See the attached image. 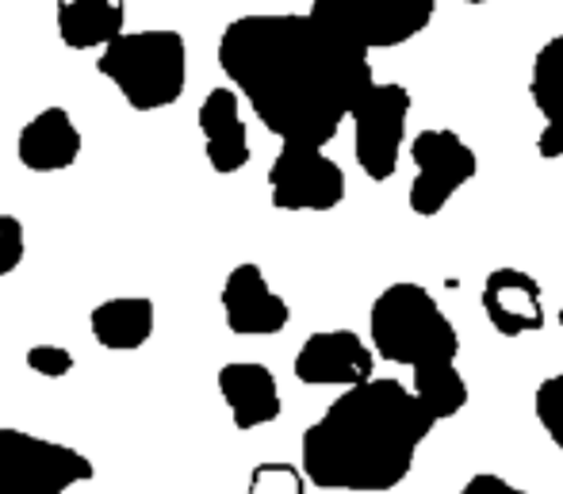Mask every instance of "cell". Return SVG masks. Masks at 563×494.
<instances>
[{"mask_svg": "<svg viewBox=\"0 0 563 494\" xmlns=\"http://www.w3.org/2000/svg\"><path fill=\"white\" fill-rule=\"evenodd\" d=\"M58 39L69 51H104L126 31L123 0H54Z\"/></svg>", "mask_w": 563, "mask_h": 494, "instance_id": "16", "label": "cell"}, {"mask_svg": "<svg viewBox=\"0 0 563 494\" xmlns=\"http://www.w3.org/2000/svg\"><path fill=\"white\" fill-rule=\"evenodd\" d=\"M81 150H85L81 131H77L74 116L66 108H58V103L31 116L20 127V134H15V162L27 173H38V177L74 169Z\"/></svg>", "mask_w": 563, "mask_h": 494, "instance_id": "14", "label": "cell"}, {"mask_svg": "<svg viewBox=\"0 0 563 494\" xmlns=\"http://www.w3.org/2000/svg\"><path fill=\"white\" fill-rule=\"evenodd\" d=\"M464 4H487V0H464Z\"/></svg>", "mask_w": 563, "mask_h": 494, "instance_id": "26", "label": "cell"}, {"mask_svg": "<svg viewBox=\"0 0 563 494\" xmlns=\"http://www.w3.org/2000/svg\"><path fill=\"white\" fill-rule=\"evenodd\" d=\"M483 315L503 338H526L544 330V292L537 276L521 268H495L483 281Z\"/></svg>", "mask_w": 563, "mask_h": 494, "instance_id": "12", "label": "cell"}, {"mask_svg": "<svg viewBox=\"0 0 563 494\" xmlns=\"http://www.w3.org/2000/svg\"><path fill=\"white\" fill-rule=\"evenodd\" d=\"M219 69L280 142H334L364 92L372 58L334 20L307 12L238 15L219 35Z\"/></svg>", "mask_w": 563, "mask_h": 494, "instance_id": "1", "label": "cell"}, {"mask_svg": "<svg viewBox=\"0 0 563 494\" xmlns=\"http://www.w3.org/2000/svg\"><path fill=\"white\" fill-rule=\"evenodd\" d=\"M97 475L81 449L27 429H0V494H66Z\"/></svg>", "mask_w": 563, "mask_h": 494, "instance_id": "5", "label": "cell"}, {"mask_svg": "<svg viewBox=\"0 0 563 494\" xmlns=\"http://www.w3.org/2000/svg\"><path fill=\"white\" fill-rule=\"evenodd\" d=\"M23 253H27V242H23V222L15 215L0 211V281L12 276L15 268L23 265Z\"/></svg>", "mask_w": 563, "mask_h": 494, "instance_id": "23", "label": "cell"}, {"mask_svg": "<svg viewBox=\"0 0 563 494\" xmlns=\"http://www.w3.org/2000/svg\"><path fill=\"white\" fill-rule=\"evenodd\" d=\"M533 410L541 429L549 433V441L563 452V372L549 376L533 395Z\"/></svg>", "mask_w": 563, "mask_h": 494, "instance_id": "21", "label": "cell"}, {"mask_svg": "<svg viewBox=\"0 0 563 494\" xmlns=\"http://www.w3.org/2000/svg\"><path fill=\"white\" fill-rule=\"evenodd\" d=\"M219 303H223L227 330L238 338H273V333L288 330L291 322L288 299L276 296L273 284L265 281V268L253 261L230 268Z\"/></svg>", "mask_w": 563, "mask_h": 494, "instance_id": "11", "label": "cell"}, {"mask_svg": "<svg viewBox=\"0 0 563 494\" xmlns=\"http://www.w3.org/2000/svg\"><path fill=\"white\" fill-rule=\"evenodd\" d=\"M438 421L399 380L376 376L341 392L303 429L299 468L319 491L384 494L410 475L418 449Z\"/></svg>", "mask_w": 563, "mask_h": 494, "instance_id": "2", "label": "cell"}, {"mask_svg": "<svg viewBox=\"0 0 563 494\" xmlns=\"http://www.w3.org/2000/svg\"><path fill=\"white\" fill-rule=\"evenodd\" d=\"M314 12L334 20L364 51H395L433 23L438 0H314Z\"/></svg>", "mask_w": 563, "mask_h": 494, "instance_id": "9", "label": "cell"}, {"mask_svg": "<svg viewBox=\"0 0 563 494\" xmlns=\"http://www.w3.org/2000/svg\"><path fill=\"white\" fill-rule=\"evenodd\" d=\"M157 307L146 296H115L92 307L89 330L100 349L108 353H134L154 338Z\"/></svg>", "mask_w": 563, "mask_h": 494, "instance_id": "17", "label": "cell"}, {"mask_svg": "<svg viewBox=\"0 0 563 494\" xmlns=\"http://www.w3.org/2000/svg\"><path fill=\"white\" fill-rule=\"evenodd\" d=\"M23 364L43 380H66L69 372H74L77 356L69 353L66 345H31L27 353H23Z\"/></svg>", "mask_w": 563, "mask_h": 494, "instance_id": "22", "label": "cell"}, {"mask_svg": "<svg viewBox=\"0 0 563 494\" xmlns=\"http://www.w3.org/2000/svg\"><path fill=\"white\" fill-rule=\"evenodd\" d=\"M529 97L544 119H563V35H552L537 51L529 74Z\"/></svg>", "mask_w": 563, "mask_h": 494, "instance_id": "19", "label": "cell"}, {"mask_svg": "<svg viewBox=\"0 0 563 494\" xmlns=\"http://www.w3.org/2000/svg\"><path fill=\"white\" fill-rule=\"evenodd\" d=\"M560 333H563V307H560Z\"/></svg>", "mask_w": 563, "mask_h": 494, "instance_id": "27", "label": "cell"}, {"mask_svg": "<svg viewBox=\"0 0 563 494\" xmlns=\"http://www.w3.org/2000/svg\"><path fill=\"white\" fill-rule=\"evenodd\" d=\"M537 154L544 162H560L563 157V119H544V131L537 134Z\"/></svg>", "mask_w": 563, "mask_h": 494, "instance_id": "25", "label": "cell"}, {"mask_svg": "<svg viewBox=\"0 0 563 494\" xmlns=\"http://www.w3.org/2000/svg\"><path fill=\"white\" fill-rule=\"evenodd\" d=\"M410 162H415V180H410L407 204L422 219H433V215L445 211L449 199L479 173L475 150L449 127L418 131L410 139Z\"/></svg>", "mask_w": 563, "mask_h": 494, "instance_id": "7", "label": "cell"}, {"mask_svg": "<svg viewBox=\"0 0 563 494\" xmlns=\"http://www.w3.org/2000/svg\"><path fill=\"white\" fill-rule=\"evenodd\" d=\"M307 472L296 464H284V460H268L257 464L245 483V494H307Z\"/></svg>", "mask_w": 563, "mask_h": 494, "instance_id": "20", "label": "cell"}, {"mask_svg": "<svg viewBox=\"0 0 563 494\" xmlns=\"http://www.w3.org/2000/svg\"><path fill=\"white\" fill-rule=\"evenodd\" d=\"M410 392H415L418 403L430 410L433 421L456 418V414L467 406V380L460 376L456 361H441V364L415 369V376H410Z\"/></svg>", "mask_w": 563, "mask_h": 494, "instance_id": "18", "label": "cell"}, {"mask_svg": "<svg viewBox=\"0 0 563 494\" xmlns=\"http://www.w3.org/2000/svg\"><path fill=\"white\" fill-rule=\"evenodd\" d=\"M415 108L407 85L376 81L353 108V157L361 173L376 185L399 173L402 139H407V116Z\"/></svg>", "mask_w": 563, "mask_h": 494, "instance_id": "6", "label": "cell"}, {"mask_svg": "<svg viewBox=\"0 0 563 494\" xmlns=\"http://www.w3.org/2000/svg\"><path fill=\"white\" fill-rule=\"evenodd\" d=\"M219 395H223L230 421L242 433L261 426H273L280 418V387H276L273 369L257 361H230L219 369Z\"/></svg>", "mask_w": 563, "mask_h": 494, "instance_id": "15", "label": "cell"}, {"mask_svg": "<svg viewBox=\"0 0 563 494\" xmlns=\"http://www.w3.org/2000/svg\"><path fill=\"white\" fill-rule=\"evenodd\" d=\"M296 380L307 387H361L376 380V349L356 330H319L299 345Z\"/></svg>", "mask_w": 563, "mask_h": 494, "instance_id": "10", "label": "cell"}, {"mask_svg": "<svg viewBox=\"0 0 563 494\" xmlns=\"http://www.w3.org/2000/svg\"><path fill=\"white\" fill-rule=\"evenodd\" d=\"M238 97L242 92L234 85H219L196 108V123L203 134V157H208L211 173L219 177H234L250 165V131L238 111Z\"/></svg>", "mask_w": 563, "mask_h": 494, "instance_id": "13", "label": "cell"}, {"mask_svg": "<svg viewBox=\"0 0 563 494\" xmlns=\"http://www.w3.org/2000/svg\"><path fill=\"white\" fill-rule=\"evenodd\" d=\"M368 338L379 361L410 372L460 356V333L452 318L415 281L387 284L379 292L368 310Z\"/></svg>", "mask_w": 563, "mask_h": 494, "instance_id": "3", "label": "cell"}, {"mask_svg": "<svg viewBox=\"0 0 563 494\" xmlns=\"http://www.w3.org/2000/svg\"><path fill=\"white\" fill-rule=\"evenodd\" d=\"M268 199L276 211H334L345 199V173L327 146L280 142V154L268 165Z\"/></svg>", "mask_w": 563, "mask_h": 494, "instance_id": "8", "label": "cell"}, {"mask_svg": "<svg viewBox=\"0 0 563 494\" xmlns=\"http://www.w3.org/2000/svg\"><path fill=\"white\" fill-rule=\"evenodd\" d=\"M460 494H529V491H521L518 483L503 480V475H495V472H479L460 487Z\"/></svg>", "mask_w": 563, "mask_h": 494, "instance_id": "24", "label": "cell"}, {"mask_svg": "<svg viewBox=\"0 0 563 494\" xmlns=\"http://www.w3.org/2000/svg\"><path fill=\"white\" fill-rule=\"evenodd\" d=\"M104 81H112L131 111H162L185 97L188 46L180 31L146 28L123 31L97 58Z\"/></svg>", "mask_w": 563, "mask_h": 494, "instance_id": "4", "label": "cell"}]
</instances>
